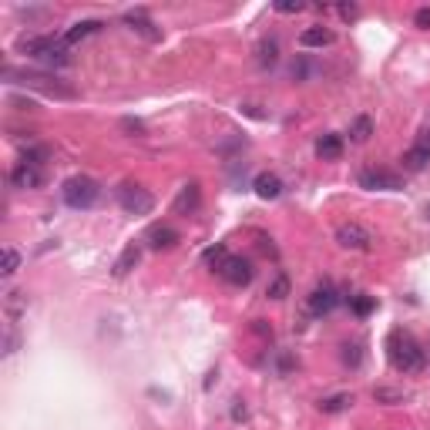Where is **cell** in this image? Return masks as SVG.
<instances>
[{"instance_id":"19","label":"cell","mask_w":430,"mask_h":430,"mask_svg":"<svg viewBox=\"0 0 430 430\" xmlns=\"http://www.w3.org/2000/svg\"><path fill=\"white\" fill-rule=\"evenodd\" d=\"M400 162H403V169H407V172H424V169H427V162H430V155L424 152V148H417V145H413V148L403 152Z\"/></svg>"},{"instance_id":"25","label":"cell","mask_w":430,"mask_h":430,"mask_svg":"<svg viewBox=\"0 0 430 430\" xmlns=\"http://www.w3.org/2000/svg\"><path fill=\"white\" fill-rule=\"evenodd\" d=\"M350 310L357 313L360 320H366L370 313L377 310V296H366V293H360V296H350Z\"/></svg>"},{"instance_id":"31","label":"cell","mask_w":430,"mask_h":430,"mask_svg":"<svg viewBox=\"0 0 430 430\" xmlns=\"http://www.w3.org/2000/svg\"><path fill=\"white\" fill-rule=\"evenodd\" d=\"M275 10H279V14H299V10H306V3H303V0H279Z\"/></svg>"},{"instance_id":"22","label":"cell","mask_w":430,"mask_h":430,"mask_svg":"<svg viewBox=\"0 0 430 430\" xmlns=\"http://www.w3.org/2000/svg\"><path fill=\"white\" fill-rule=\"evenodd\" d=\"M138 259H141V249H138V245H128L118 256V262H115V275H128L138 266Z\"/></svg>"},{"instance_id":"13","label":"cell","mask_w":430,"mask_h":430,"mask_svg":"<svg viewBox=\"0 0 430 430\" xmlns=\"http://www.w3.org/2000/svg\"><path fill=\"white\" fill-rule=\"evenodd\" d=\"M252 189H256L259 199L273 202V199H279V195H282V178H279L275 172H259L256 182H252Z\"/></svg>"},{"instance_id":"30","label":"cell","mask_w":430,"mask_h":430,"mask_svg":"<svg viewBox=\"0 0 430 430\" xmlns=\"http://www.w3.org/2000/svg\"><path fill=\"white\" fill-rule=\"evenodd\" d=\"M121 128L128 131L131 138H141L145 135V121H138V118H121Z\"/></svg>"},{"instance_id":"1","label":"cell","mask_w":430,"mask_h":430,"mask_svg":"<svg viewBox=\"0 0 430 430\" xmlns=\"http://www.w3.org/2000/svg\"><path fill=\"white\" fill-rule=\"evenodd\" d=\"M387 360H390L396 373H420L427 366V350L413 340V333L394 329L387 336Z\"/></svg>"},{"instance_id":"24","label":"cell","mask_w":430,"mask_h":430,"mask_svg":"<svg viewBox=\"0 0 430 430\" xmlns=\"http://www.w3.org/2000/svg\"><path fill=\"white\" fill-rule=\"evenodd\" d=\"M353 403V394H333V396H323L320 400V413H340Z\"/></svg>"},{"instance_id":"21","label":"cell","mask_w":430,"mask_h":430,"mask_svg":"<svg viewBox=\"0 0 430 430\" xmlns=\"http://www.w3.org/2000/svg\"><path fill=\"white\" fill-rule=\"evenodd\" d=\"M373 400L383 403V407H396V403L407 400V394H403L400 387H373Z\"/></svg>"},{"instance_id":"2","label":"cell","mask_w":430,"mask_h":430,"mask_svg":"<svg viewBox=\"0 0 430 430\" xmlns=\"http://www.w3.org/2000/svg\"><path fill=\"white\" fill-rule=\"evenodd\" d=\"M20 51L31 54L37 64H44V68H68L71 64L68 44H64L61 37H51V34L20 37Z\"/></svg>"},{"instance_id":"20","label":"cell","mask_w":430,"mask_h":430,"mask_svg":"<svg viewBox=\"0 0 430 430\" xmlns=\"http://www.w3.org/2000/svg\"><path fill=\"white\" fill-rule=\"evenodd\" d=\"M370 135H373V118L357 115V118H353V124H350V138H353L357 145H363V141H370Z\"/></svg>"},{"instance_id":"34","label":"cell","mask_w":430,"mask_h":430,"mask_svg":"<svg viewBox=\"0 0 430 430\" xmlns=\"http://www.w3.org/2000/svg\"><path fill=\"white\" fill-rule=\"evenodd\" d=\"M336 10H340V17H346V20L360 17V7H357V3H340V7H336Z\"/></svg>"},{"instance_id":"37","label":"cell","mask_w":430,"mask_h":430,"mask_svg":"<svg viewBox=\"0 0 430 430\" xmlns=\"http://www.w3.org/2000/svg\"><path fill=\"white\" fill-rule=\"evenodd\" d=\"M413 145H417V148H424V152L430 155V138H427V135H420L417 141H413Z\"/></svg>"},{"instance_id":"6","label":"cell","mask_w":430,"mask_h":430,"mask_svg":"<svg viewBox=\"0 0 430 430\" xmlns=\"http://www.w3.org/2000/svg\"><path fill=\"white\" fill-rule=\"evenodd\" d=\"M333 236H336V242H340L343 249H353V252H366V249L373 245V232L360 222H340Z\"/></svg>"},{"instance_id":"38","label":"cell","mask_w":430,"mask_h":430,"mask_svg":"<svg viewBox=\"0 0 430 430\" xmlns=\"http://www.w3.org/2000/svg\"><path fill=\"white\" fill-rule=\"evenodd\" d=\"M242 400H236V407H232V417H236V420H245V407H239Z\"/></svg>"},{"instance_id":"40","label":"cell","mask_w":430,"mask_h":430,"mask_svg":"<svg viewBox=\"0 0 430 430\" xmlns=\"http://www.w3.org/2000/svg\"><path fill=\"white\" fill-rule=\"evenodd\" d=\"M424 219H427V222H430V202H427V206H424Z\"/></svg>"},{"instance_id":"9","label":"cell","mask_w":430,"mask_h":430,"mask_svg":"<svg viewBox=\"0 0 430 430\" xmlns=\"http://www.w3.org/2000/svg\"><path fill=\"white\" fill-rule=\"evenodd\" d=\"M336 303H340V296L333 289V282H320L310 293V299H306V306H310L313 316H329V313L336 310Z\"/></svg>"},{"instance_id":"15","label":"cell","mask_w":430,"mask_h":430,"mask_svg":"<svg viewBox=\"0 0 430 430\" xmlns=\"http://www.w3.org/2000/svg\"><path fill=\"white\" fill-rule=\"evenodd\" d=\"M336 37H333V31L329 27H323V24H313V27H306L303 34H299V48H329Z\"/></svg>"},{"instance_id":"4","label":"cell","mask_w":430,"mask_h":430,"mask_svg":"<svg viewBox=\"0 0 430 430\" xmlns=\"http://www.w3.org/2000/svg\"><path fill=\"white\" fill-rule=\"evenodd\" d=\"M3 74H7V78H20V85H24V87H37V91H44V94H51V98H64V101L78 98V91H74V87H68L64 81H57L54 74H41V71H24V74H14L10 68L3 71Z\"/></svg>"},{"instance_id":"23","label":"cell","mask_w":430,"mask_h":430,"mask_svg":"<svg viewBox=\"0 0 430 430\" xmlns=\"http://www.w3.org/2000/svg\"><path fill=\"white\" fill-rule=\"evenodd\" d=\"M340 360H343V366H350V370H360L363 363V343H343L340 346Z\"/></svg>"},{"instance_id":"18","label":"cell","mask_w":430,"mask_h":430,"mask_svg":"<svg viewBox=\"0 0 430 430\" xmlns=\"http://www.w3.org/2000/svg\"><path fill=\"white\" fill-rule=\"evenodd\" d=\"M316 155L327 158V162L340 158V155H343V138H340V135H320V138H316Z\"/></svg>"},{"instance_id":"16","label":"cell","mask_w":430,"mask_h":430,"mask_svg":"<svg viewBox=\"0 0 430 430\" xmlns=\"http://www.w3.org/2000/svg\"><path fill=\"white\" fill-rule=\"evenodd\" d=\"M256 64L262 71H269V68L279 64V41H275V37H266V41L256 48Z\"/></svg>"},{"instance_id":"35","label":"cell","mask_w":430,"mask_h":430,"mask_svg":"<svg viewBox=\"0 0 430 430\" xmlns=\"http://www.w3.org/2000/svg\"><path fill=\"white\" fill-rule=\"evenodd\" d=\"M252 333H259V336H269V340H273V327H266L262 320H256V323H252Z\"/></svg>"},{"instance_id":"32","label":"cell","mask_w":430,"mask_h":430,"mask_svg":"<svg viewBox=\"0 0 430 430\" xmlns=\"http://www.w3.org/2000/svg\"><path fill=\"white\" fill-rule=\"evenodd\" d=\"M293 366H296V360L289 357V353H279V357H275V370H279L282 377H286V373H289Z\"/></svg>"},{"instance_id":"7","label":"cell","mask_w":430,"mask_h":430,"mask_svg":"<svg viewBox=\"0 0 430 430\" xmlns=\"http://www.w3.org/2000/svg\"><path fill=\"white\" fill-rule=\"evenodd\" d=\"M215 273L222 275L229 286H249L252 282V275H256V269H252V262L242 256H225L219 266H215Z\"/></svg>"},{"instance_id":"27","label":"cell","mask_w":430,"mask_h":430,"mask_svg":"<svg viewBox=\"0 0 430 430\" xmlns=\"http://www.w3.org/2000/svg\"><path fill=\"white\" fill-rule=\"evenodd\" d=\"M3 310H7V316H10V320H17L20 313H27V293H7V299H3Z\"/></svg>"},{"instance_id":"14","label":"cell","mask_w":430,"mask_h":430,"mask_svg":"<svg viewBox=\"0 0 430 430\" xmlns=\"http://www.w3.org/2000/svg\"><path fill=\"white\" fill-rule=\"evenodd\" d=\"M199 202H202L199 182H189V185H182L178 199H175V215H192V212L199 208Z\"/></svg>"},{"instance_id":"5","label":"cell","mask_w":430,"mask_h":430,"mask_svg":"<svg viewBox=\"0 0 430 430\" xmlns=\"http://www.w3.org/2000/svg\"><path fill=\"white\" fill-rule=\"evenodd\" d=\"M118 206L128 212V215H148L152 208H155V199H152V192L135 185V182H124L118 189Z\"/></svg>"},{"instance_id":"36","label":"cell","mask_w":430,"mask_h":430,"mask_svg":"<svg viewBox=\"0 0 430 430\" xmlns=\"http://www.w3.org/2000/svg\"><path fill=\"white\" fill-rule=\"evenodd\" d=\"M10 104H14L17 111H34V101H27V98H10Z\"/></svg>"},{"instance_id":"28","label":"cell","mask_w":430,"mask_h":430,"mask_svg":"<svg viewBox=\"0 0 430 430\" xmlns=\"http://www.w3.org/2000/svg\"><path fill=\"white\" fill-rule=\"evenodd\" d=\"M17 269H20V252L14 245H7V249H3V269H0V273H3V279H10Z\"/></svg>"},{"instance_id":"39","label":"cell","mask_w":430,"mask_h":430,"mask_svg":"<svg viewBox=\"0 0 430 430\" xmlns=\"http://www.w3.org/2000/svg\"><path fill=\"white\" fill-rule=\"evenodd\" d=\"M3 346H7L3 353H14V346H17V336H7V343H3Z\"/></svg>"},{"instance_id":"33","label":"cell","mask_w":430,"mask_h":430,"mask_svg":"<svg viewBox=\"0 0 430 430\" xmlns=\"http://www.w3.org/2000/svg\"><path fill=\"white\" fill-rule=\"evenodd\" d=\"M413 24H417L420 31H430V7H420V10L413 14Z\"/></svg>"},{"instance_id":"26","label":"cell","mask_w":430,"mask_h":430,"mask_svg":"<svg viewBox=\"0 0 430 430\" xmlns=\"http://www.w3.org/2000/svg\"><path fill=\"white\" fill-rule=\"evenodd\" d=\"M266 296H269V299H286V296H289V275H286V273H275L273 282L266 286Z\"/></svg>"},{"instance_id":"10","label":"cell","mask_w":430,"mask_h":430,"mask_svg":"<svg viewBox=\"0 0 430 430\" xmlns=\"http://www.w3.org/2000/svg\"><path fill=\"white\" fill-rule=\"evenodd\" d=\"M121 20H124V24H128V31H135L138 37H145V41H152V44H158V41H162V31H158L155 20L148 17L145 10H128Z\"/></svg>"},{"instance_id":"29","label":"cell","mask_w":430,"mask_h":430,"mask_svg":"<svg viewBox=\"0 0 430 430\" xmlns=\"http://www.w3.org/2000/svg\"><path fill=\"white\" fill-rule=\"evenodd\" d=\"M20 162H27V165H44L48 162V148L44 145H31V148H24V155H20Z\"/></svg>"},{"instance_id":"17","label":"cell","mask_w":430,"mask_h":430,"mask_svg":"<svg viewBox=\"0 0 430 430\" xmlns=\"http://www.w3.org/2000/svg\"><path fill=\"white\" fill-rule=\"evenodd\" d=\"M101 27H104L101 20H81V24H74L71 31H64V34H61V41H64V44H78V41H85V37L98 34Z\"/></svg>"},{"instance_id":"12","label":"cell","mask_w":430,"mask_h":430,"mask_svg":"<svg viewBox=\"0 0 430 430\" xmlns=\"http://www.w3.org/2000/svg\"><path fill=\"white\" fill-rule=\"evenodd\" d=\"M145 239H148V245L155 252H162V249H175L182 242V236H178V229H172V225H152Z\"/></svg>"},{"instance_id":"3","label":"cell","mask_w":430,"mask_h":430,"mask_svg":"<svg viewBox=\"0 0 430 430\" xmlns=\"http://www.w3.org/2000/svg\"><path fill=\"white\" fill-rule=\"evenodd\" d=\"M61 199H64V206H68V208L85 212V208L98 206V199H101V185H98L94 178H87V175H74V178H68V182H64Z\"/></svg>"},{"instance_id":"8","label":"cell","mask_w":430,"mask_h":430,"mask_svg":"<svg viewBox=\"0 0 430 430\" xmlns=\"http://www.w3.org/2000/svg\"><path fill=\"white\" fill-rule=\"evenodd\" d=\"M360 189L396 192V189H403V182H400L394 172H383V169H363V172H360Z\"/></svg>"},{"instance_id":"11","label":"cell","mask_w":430,"mask_h":430,"mask_svg":"<svg viewBox=\"0 0 430 430\" xmlns=\"http://www.w3.org/2000/svg\"><path fill=\"white\" fill-rule=\"evenodd\" d=\"M41 182H44V172H41L37 165L17 162V165L10 169V185H14V189H41Z\"/></svg>"}]
</instances>
